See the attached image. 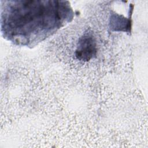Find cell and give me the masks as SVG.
<instances>
[{
	"label": "cell",
	"instance_id": "3957f363",
	"mask_svg": "<svg viewBox=\"0 0 148 148\" xmlns=\"http://www.w3.org/2000/svg\"><path fill=\"white\" fill-rule=\"evenodd\" d=\"M130 19L127 20L124 17L117 14H112L110 17V27L111 28H114V31H117V28H119V31H121L122 28H125H125L130 27Z\"/></svg>",
	"mask_w": 148,
	"mask_h": 148
},
{
	"label": "cell",
	"instance_id": "6da1fadb",
	"mask_svg": "<svg viewBox=\"0 0 148 148\" xmlns=\"http://www.w3.org/2000/svg\"><path fill=\"white\" fill-rule=\"evenodd\" d=\"M1 32L14 45L34 47L71 22L66 1H1Z\"/></svg>",
	"mask_w": 148,
	"mask_h": 148
},
{
	"label": "cell",
	"instance_id": "7a4b0ae2",
	"mask_svg": "<svg viewBox=\"0 0 148 148\" xmlns=\"http://www.w3.org/2000/svg\"><path fill=\"white\" fill-rule=\"evenodd\" d=\"M97 43L92 31H87L79 39L75 57L80 61H88L96 57Z\"/></svg>",
	"mask_w": 148,
	"mask_h": 148
}]
</instances>
